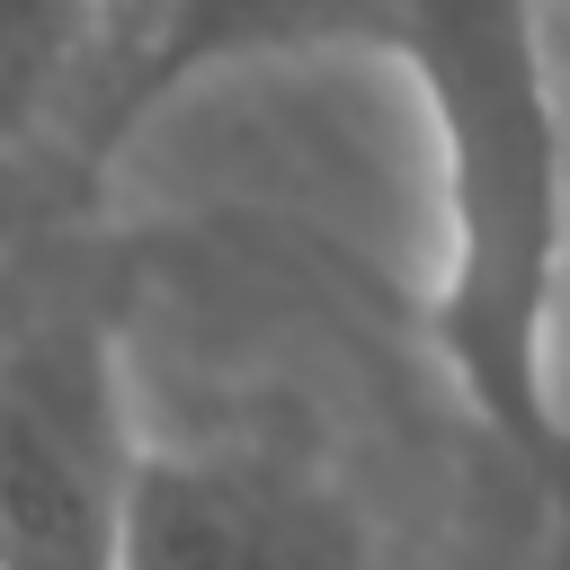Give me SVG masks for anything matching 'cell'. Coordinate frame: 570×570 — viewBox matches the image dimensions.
<instances>
[{
    "label": "cell",
    "instance_id": "cell-1",
    "mask_svg": "<svg viewBox=\"0 0 570 570\" xmlns=\"http://www.w3.org/2000/svg\"><path fill=\"white\" fill-rule=\"evenodd\" d=\"M276 45H374L419 71L445 160V285H436L445 365L525 463L561 472L570 419L552 401V321L570 258V151L543 71V9L534 0H169V27L151 36V80Z\"/></svg>",
    "mask_w": 570,
    "mask_h": 570
},
{
    "label": "cell",
    "instance_id": "cell-3",
    "mask_svg": "<svg viewBox=\"0 0 570 570\" xmlns=\"http://www.w3.org/2000/svg\"><path fill=\"white\" fill-rule=\"evenodd\" d=\"M116 570H383L365 517L276 454L142 445Z\"/></svg>",
    "mask_w": 570,
    "mask_h": 570
},
{
    "label": "cell",
    "instance_id": "cell-4",
    "mask_svg": "<svg viewBox=\"0 0 570 570\" xmlns=\"http://www.w3.org/2000/svg\"><path fill=\"white\" fill-rule=\"evenodd\" d=\"M116 0H0V151H18L89 71Z\"/></svg>",
    "mask_w": 570,
    "mask_h": 570
},
{
    "label": "cell",
    "instance_id": "cell-2",
    "mask_svg": "<svg viewBox=\"0 0 570 570\" xmlns=\"http://www.w3.org/2000/svg\"><path fill=\"white\" fill-rule=\"evenodd\" d=\"M142 428L80 312H0V570H116Z\"/></svg>",
    "mask_w": 570,
    "mask_h": 570
}]
</instances>
